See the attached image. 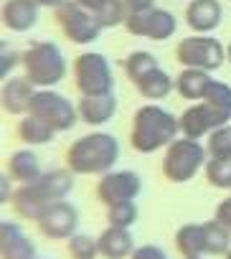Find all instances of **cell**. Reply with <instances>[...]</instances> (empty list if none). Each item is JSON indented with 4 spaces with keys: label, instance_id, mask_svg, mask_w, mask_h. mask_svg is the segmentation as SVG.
<instances>
[{
    "label": "cell",
    "instance_id": "obj_1",
    "mask_svg": "<svg viewBox=\"0 0 231 259\" xmlns=\"http://www.w3.org/2000/svg\"><path fill=\"white\" fill-rule=\"evenodd\" d=\"M74 188V173L69 168H56V170H49L43 173L38 181L33 183H26L21 186L13 196H11V203H13V211L21 216V219H28V221H38L41 213L56 203V201H64Z\"/></svg>",
    "mask_w": 231,
    "mask_h": 259
},
{
    "label": "cell",
    "instance_id": "obj_2",
    "mask_svg": "<svg viewBox=\"0 0 231 259\" xmlns=\"http://www.w3.org/2000/svg\"><path fill=\"white\" fill-rule=\"evenodd\" d=\"M180 133V119L160 104H145L132 117L130 143L137 153L148 155L160 148H168Z\"/></svg>",
    "mask_w": 231,
    "mask_h": 259
},
{
    "label": "cell",
    "instance_id": "obj_3",
    "mask_svg": "<svg viewBox=\"0 0 231 259\" xmlns=\"http://www.w3.org/2000/svg\"><path fill=\"white\" fill-rule=\"evenodd\" d=\"M120 158V143L109 133H91L79 138L66 150V168L74 176H104Z\"/></svg>",
    "mask_w": 231,
    "mask_h": 259
},
{
    "label": "cell",
    "instance_id": "obj_4",
    "mask_svg": "<svg viewBox=\"0 0 231 259\" xmlns=\"http://www.w3.org/2000/svg\"><path fill=\"white\" fill-rule=\"evenodd\" d=\"M23 69L26 76L33 81V87H56L66 76V59L61 49L51 41H36L31 44L23 56Z\"/></svg>",
    "mask_w": 231,
    "mask_h": 259
},
{
    "label": "cell",
    "instance_id": "obj_5",
    "mask_svg": "<svg viewBox=\"0 0 231 259\" xmlns=\"http://www.w3.org/2000/svg\"><path fill=\"white\" fill-rule=\"evenodd\" d=\"M206 155L208 150L193 140V138H175L168 148H165V158H163V176L170 183H188L203 165H206Z\"/></svg>",
    "mask_w": 231,
    "mask_h": 259
},
{
    "label": "cell",
    "instance_id": "obj_6",
    "mask_svg": "<svg viewBox=\"0 0 231 259\" xmlns=\"http://www.w3.org/2000/svg\"><path fill=\"white\" fill-rule=\"evenodd\" d=\"M74 81L81 97L114 94V74L104 54L86 51L74 59Z\"/></svg>",
    "mask_w": 231,
    "mask_h": 259
},
{
    "label": "cell",
    "instance_id": "obj_7",
    "mask_svg": "<svg viewBox=\"0 0 231 259\" xmlns=\"http://www.w3.org/2000/svg\"><path fill=\"white\" fill-rule=\"evenodd\" d=\"M175 61L186 69L216 71L226 61V49L211 36H188L175 46Z\"/></svg>",
    "mask_w": 231,
    "mask_h": 259
},
{
    "label": "cell",
    "instance_id": "obj_8",
    "mask_svg": "<svg viewBox=\"0 0 231 259\" xmlns=\"http://www.w3.org/2000/svg\"><path fill=\"white\" fill-rule=\"evenodd\" d=\"M28 114H36L38 119L51 124L56 133H66V130H71L79 119V109L64 94H59L54 89L36 92L33 99H31V112Z\"/></svg>",
    "mask_w": 231,
    "mask_h": 259
},
{
    "label": "cell",
    "instance_id": "obj_9",
    "mask_svg": "<svg viewBox=\"0 0 231 259\" xmlns=\"http://www.w3.org/2000/svg\"><path fill=\"white\" fill-rule=\"evenodd\" d=\"M56 23L71 44H91L104 31L99 21L86 8H81L76 0H66L64 6L56 8Z\"/></svg>",
    "mask_w": 231,
    "mask_h": 259
},
{
    "label": "cell",
    "instance_id": "obj_10",
    "mask_svg": "<svg viewBox=\"0 0 231 259\" xmlns=\"http://www.w3.org/2000/svg\"><path fill=\"white\" fill-rule=\"evenodd\" d=\"M231 119V112L203 99L201 104H193L188 107L183 114H180V133L186 138H193V140H201V138H208L213 130L228 124Z\"/></svg>",
    "mask_w": 231,
    "mask_h": 259
},
{
    "label": "cell",
    "instance_id": "obj_11",
    "mask_svg": "<svg viewBox=\"0 0 231 259\" xmlns=\"http://www.w3.org/2000/svg\"><path fill=\"white\" fill-rule=\"evenodd\" d=\"M125 31L130 36L150 38V41H168L178 31V21L165 8H153L145 13H127Z\"/></svg>",
    "mask_w": 231,
    "mask_h": 259
},
{
    "label": "cell",
    "instance_id": "obj_12",
    "mask_svg": "<svg viewBox=\"0 0 231 259\" xmlns=\"http://www.w3.org/2000/svg\"><path fill=\"white\" fill-rule=\"evenodd\" d=\"M143 193V178L135 170H109L97 183V198L104 206L135 201Z\"/></svg>",
    "mask_w": 231,
    "mask_h": 259
},
{
    "label": "cell",
    "instance_id": "obj_13",
    "mask_svg": "<svg viewBox=\"0 0 231 259\" xmlns=\"http://www.w3.org/2000/svg\"><path fill=\"white\" fill-rule=\"evenodd\" d=\"M36 224H38V229H41V234L46 239H56V241L71 239L76 234V229H79V211H76L74 203H69L64 198V201L51 203L41 213V219Z\"/></svg>",
    "mask_w": 231,
    "mask_h": 259
},
{
    "label": "cell",
    "instance_id": "obj_14",
    "mask_svg": "<svg viewBox=\"0 0 231 259\" xmlns=\"http://www.w3.org/2000/svg\"><path fill=\"white\" fill-rule=\"evenodd\" d=\"M0 259H38L36 244L23 234L21 224L11 219L0 221Z\"/></svg>",
    "mask_w": 231,
    "mask_h": 259
},
{
    "label": "cell",
    "instance_id": "obj_15",
    "mask_svg": "<svg viewBox=\"0 0 231 259\" xmlns=\"http://www.w3.org/2000/svg\"><path fill=\"white\" fill-rule=\"evenodd\" d=\"M223 8L218 0H191L186 8V23L196 33H211L221 26Z\"/></svg>",
    "mask_w": 231,
    "mask_h": 259
},
{
    "label": "cell",
    "instance_id": "obj_16",
    "mask_svg": "<svg viewBox=\"0 0 231 259\" xmlns=\"http://www.w3.org/2000/svg\"><path fill=\"white\" fill-rule=\"evenodd\" d=\"M97 244H99V256L104 259H127L137 249L130 229H120V226H107L97 236Z\"/></svg>",
    "mask_w": 231,
    "mask_h": 259
},
{
    "label": "cell",
    "instance_id": "obj_17",
    "mask_svg": "<svg viewBox=\"0 0 231 259\" xmlns=\"http://www.w3.org/2000/svg\"><path fill=\"white\" fill-rule=\"evenodd\" d=\"M36 89L28 76H13L3 84V109L8 114H28Z\"/></svg>",
    "mask_w": 231,
    "mask_h": 259
},
{
    "label": "cell",
    "instance_id": "obj_18",
    "mask_svg": "<svg viewBox=\"0 0 231 259\" xmlns=\"http://www.w3.org/2000/svg\"><path fill=\"white\" fill-rule=\"evenodd\" d=\"M38 23V6L31 0H6L3 3V26L13 33H26Z\"/></svg>",
    "mask_w": 231,
    "mask_h": 259
},
{
    "label": "cell",
    "instance_id": "obj_19",
    "mask_svg": "<svg viewBox=\"0 0 231 259\" xmlns=\"http://www.w3.org/2000/svg\"><path fill=\"white\" fill-rule=\"evenodd\" d=\"M79 119L97 127V124H104L114 117V112H117V97L114 94H104V97H81L79 104Z\"/></svg>",
    "mask_w": 231,
    "mask_h": 259
},
{
    "label": "cell",
    "instance_id": "obj_20",
    "mask_svg": "<svg viewBox=\"0 0 231 259\" xmlns=\"http://www.w3.org/2000/svg\"><path fill=\"white\" fill-rule=\"evenodd\" d=\"M211 84H213V76L203 69H183L175 76V92L188 102H203Z\"/></svg>",
    "mask_w": 231,
    "mask_h": 259
},
{
    "label": "cell",
    "instance_id": "obj_21",
    "mask_svg": "<svg viewBox=\"0 0 231 259\" xmlns=\"http://www.w3.org/2000/svg\"><path fill=\"white\" fill-rule=\"evenodd\" d=\"M81 8H86L102 28H114V26H125L127 8L125 0H76Z\"/></svg>",
    "mask_w": 231,
    "mask_h": 259
},
{
    "label": "cell",
    "instance_id": "obj_22",
    "mask_svg": "<svg viewBox=\"0 0 231 259\" xmlns=\"http://www.w3.org/2000/svg\"><path fill=\"white\" fill-rule=\"evenodd\" d=\"M8 176H11L13 181L23 183V186L38 181V178L43 176L38 155L31 153V150H16V153L8 158Z\"/></svg>",
    "mask_w": 231,
    "mask_h": 259
},
{
    "label": "cell",
    "instance_id": "obj_23",
    "mask_svg": "<svg viewBox=\"0 0 231 259\" xmlns=\"http://www.w3.org/2000/svg\"><path fill=\"white\" fill-rule=\"evenodd\" d=\"M175 246L183 256H206V226L186 224L175 231Z\"/></svg>",
    "mask_w": 231,
    "mask_h": 259
},
{
    "label": "cell",
    "instance_id": "obj_24",
    "mask_svg": "<svg viewBox=\"0 0 231 259\" xmlns=\"http://www.w3.org/2000/svg\"><path fill=\"white\" fill-rule=\"evenodd\" d=\"M135 87H137V92H140L145 99H150V102H160V99H165V97L173 92L175 81H173V79L158 66V69L148 71Z\"/></svg>",
    "mask_w": 231,
    "mask_h": 259
},
{
    "label": "cell",
    "instance_id": "obj_25",
    "mask_svg": "<svg viewBox=\"0 0 231 259\" xmlns=\"http://www.w3.org/2000/svg\"><path fill=\"white\" fill-rule=\"evenodd\" d=\"M18 138L28 145H46L56 138V130L36 114H23V119L18 122Z\"/></svg>",
    "mask_w": 231,
    "mask_h": 259
},
{
    "label": "cell",
    "instance_id": "obj_26",
    "mask_svg": "<svg viewBox=\"0 0 231 259\" xmlns=\"http://www.w3.org/2000/svg\"><path fill=\"white\" fill-rule=\"evenodd\" d=\"M206 226V254L208 256H226L231 251V229L221 224L218 219L203 221Z\"/></svg>",
    "mask_w": 231,
    "mask_h": 259
},
{
    "label": "cell",
    "instance_id": "obj_27",
    "mask_svg": "<svg viewBox=\"0 0 231 259\" xmlns=\"http://www.w3.org/2000/svg\"><path fill=\"white\" fill-rule=\"evenodd\" d=\"M158 66H160L158 59H155L153 54H148V51H132V54H127L125 61H122V69H125V74H127V79H130L132 84H137L148 71H153V69H158Z\"/></svg>",
    "mask_w": 231,
    "mask_h": 259
},
{
    "label": "cell",
    "instance_id": "obj_28",
    "mask_svg": "<svg viewBox=\"0 0 231 259\" xmlns=\"http://www.w3.org/2000/svg\"><path fill=\"white\" fill-rule=\"evenodd\" d=\"M140 211L135 201H122V203H112L107 206V221L109 226H120V229H130L137 221Z\"/></svg>",
    "mask_w": 231,
    "mask_h": 259
},
{
    "label": "cell",
    "instance_id": "obj_29",
    "mask_svg": "<svg viewBox=\"0 0 231 259\" xmlns=\"http://www.w3.org/2000/svg\"><path fill=\"white\" fill-rule=\"evenodd\" d=\"M208 158H216V160H231V124H223L218 130L208 135Z\"/></svg>",
    "mask_w": 231,
    "mask_h": 259
},
{
    "label": "cell",
    "instance_id": "obj_30",
    "mask_svg": "<svg viewBox=\"0 0 231 259\" xmlns=\"http://www.w3.org/2000/svg\"><path fill=\"white\" fill-rule=\"evenodd\" d=\"M66 249L71 259H94L99 254V244L97 239H91L89 234H74L71 239H66Z\"/></svg>",
    "mask_w": 231,
    "mask_h": 259
},
{
    "label": "cell",
    "instance_id": "obj_31",
    "mask_svg": "<svg viewBox=\"0 0 231 259\" xmlns=\"http://www.w3.org/2000/svg\"><path fill=\"white\" fill-rule=\"evenodd\" d=\"M206 181L216 188H231V160H216L211 158L206 165Z\"/></svg>",
    "mask_w": 231,
    "mask_h": 259
},
{
    "label": "cell",
    "instance_id": "obj_32",
    "mask_svg": "<svg viewBox=\"0 0 231 259\" xmlns=\"http://www.w3.org/2000/svg\"><path fill=\"white\" fill-rule=\"evenodd\" d=\"M130 259H170V256H168L165 249L158 246V244H143V246H137V249L132 251Z\"/></svg>",
    "mask_w": 231,
    "mask_h": 259
},
{
    "label": "cell",
    "instance_id": "obj_33",
    "mask_svg": "<svg viewBox=\"0 0 231 259\" xmlns=\"http://www.w3.org/2000/svg\"><path fill=\"white\" fill-rule=\"evenodd\" d=\"M127 13H145L155 8V0H125Z\"/></svg>",
    "mask_w": 231,
    "mask_h": 259
},
{
    "label": "cell",
    "instance_id": "obj_34",
    "mask_svg": "<svg viewBox=\"0 0 231 259\" xmlns=\"http://www.w3.org/2000/svg\"><path fill=\"white\" fill-rule=\"evenodd\" d=\"M216 219H218L221 224H226V226L231 229V196H228V198H223V201L218 203V211H216Z\"/></svg>",
    "mask_w": 231,
    "mask_h": 259
},
{
    "label": "cell",
    "instance_id": "obj_35",
    "mask_svg": "<svg viewBox=\"0 0 231 259\" xmlns=\"http://www.w3.org/2000/svg\"><path fill=\"white\" fill-rule=\"evenodd\" d=\"M16 61H18V56H16L13 51H8V49L3 46V69H0V74H3V79H8V69H13V66H16Z\"/></svg>",
    "mask_w": 231,
    "mask_h": 259
},
{
    "label": "cell",
    "instance_id": "obj_36",
    "mask_svg": "<svg viewBox=\"0 0 231 259\" xmlns=\"http://www.w3.org/2000/svg\"><path fill=\"white\" fill-rule=\"evenodd\" d=\"M31 3H36L38 8H59V6L66 3V0H31Z\"/></svg>",
    "mask_w": 231,
    "mask_h": 259
},
{
    "label": "cell",
    "instance_id": "obj_37",
    "mask_svg": "<svg viewBox=\"0 0 231 259\" xmlns=\"http://www.w3.org/2000/svg\"><path fill=\"white\" fill-rule=\"evenodd\" d=\"M226 59H228V64H231V44H228V49H226Z\"/></svg>",
    "mask_w": 231,
    "mask_h": 259
},
{
    "label": "cell",
    "instance_id": "obj_38",
    "mask_svg": "<svg viewBox=\"0 0 231 259\" xmlns=\"http://www.w3.org/2000/svg\"><path fill=\"white\" fill-rule=\"evenodd\" d=\"M183 259H206V256H183Z\"/></svg>",
    "mask_w": 231,
    "mask_h": 259
},
{
    "label": "cell",
    "instance_id": "obj_39",
    "mask_svg": "<svg viewBox=\"0 0 231 259\" xmlns=\"http://www.w3.org/2000/svg\"><path fill=\"white\" fill-rule=\"evenodd\" d=\"M223 259H231V251H228V254H226V256H223Z\"/></svg>",
    "mask_w": 231,
    "mask_h": 259
}]
</instances>
